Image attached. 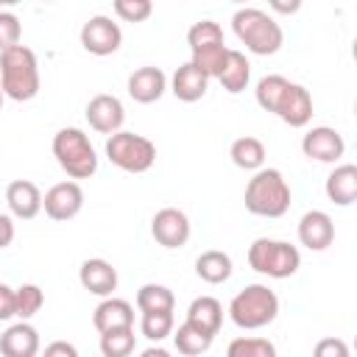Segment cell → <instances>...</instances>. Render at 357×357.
I'll return each instance as SVG.
<instances>
[{
	"label": "cell",
	"instance_id": "7a4b0ae2",
	"mask_svg": "<svg viewBox=\"0 0 357 357\" xmlns=\"http://www.w3.org/2000/svg\"><path fill=\"white\" fill-rule=\"evenodd\" d=\"M245 209L257 218H282L290 209V187L276 167H259L243 192Z\"/></svg>",
	"mask_w": 357,
	"mask_h": 357
},
{
	"label": "cell",
	"instance_id": "ac0fdd59",
	"mask_svg": "<svg viewBox=\"0 0 357 357\" xmlns=\"http://www.w3.org/2000/svg\"><path fill=\"white\" fill-rule=\"evenodd\" d=\"M92 326L98 332H112V329H126L134 326V307L126 298L103 296V301L92 312Z\"/></svg>",
	"mask_w": 357,
	"mask_h": 357
},
{
	"label": "cell",
	"instance_id": "b9f144b4",
	"mask_svg": "<svg viewBox=\"0 0 357 357\" xmlns=\"http://www.w3.org/2000/svg\"><path fill=\"white\" fill-rule=\"evenodd\" d=\"M142 357H167V349H162V346H151V349L142 351Z\"/></svg>",
	"mask_w": 357,
	"mask_h": 357
},
{
	"label": "cell",
	"instance_id": "9c48e42d",
	"mask_svg": "<svg viewBox=\"0 0 357 357\" xmlns=\"http://www.w3.org/2000/svg\"><path fill=\"white\" fill-rule=\"evenodd\" d=\"M190 231H192L190 218L181 209H176V206L159 209L153 215V220H151V234H153V240L162 248H181V245H187Z\"/></svg>",
	"mask_w": 357,
	"mask_h": 357
},
{
	"label": "cell",
	"instance_id": "f546056e",
	"mask_svg": "<svg viewBox=\"0 0 357 357\" xmlns=\"http://www.w3.org/2000/svg\"><path fill=\"white\" fill-rule=\"evenodd\" d=\"M134 346H137L134 326L100 332V354H103V357H128V354L134 351Z\"/></svg>",
	"mask_w": 357,
	"mask_h": 357
},
{
	"label": "cell",
	"instance_id": "74e56055",
	"mask_svg": "<svg viewBox=\"0 0 357 357\" xmlns=\"http://www.w3.org/2000/svg\"><path fill=\"white\" fill-rule=\"evenodd\" d=\"M14 315V287L0 282V321H11Z\"/></svg>",
	"mask_w": 357,
	"mask_h": 357
},
{
	"label": "cell",
	"instance_id": "5bb4252c",
	"mask_svg": "<svg viewBox=\"0 0 357 357\" xmlns=\"http://www.w3.org/2000/svg\"><path fill=\"white\" fill-rule=\"evenodd\" d=\"M78 282L84 290H89L92 296H112L117 290V268L109 262V259H100V257H92V259H84L81 268H78Z\"/></svg>",
	"mask_w": 357,
	"mask_h": 357
},
{
	"label": "cell",
	"instance_id": "52a82bcc",
	"mask_svg": "<svg viewBox=\"0 0 357 357\" xmlns=\"http://www.w3.org/2000/svg\"><path fill=\"white\" fill-rule=\"evenodd\" d=\"M106 156L126 173H145L156 162V145L134 131H114L106 139Z\"/></svg>",
	"mask_w": 357,
	"mask_h": 357
},
{
	"label": "cell",
	"instance_id": "30bf717a",
	"mask_svg": "<svg viewBox=\"0 0 357 357\" xmlns=\"http://www.w3.org/2000/svg\"><path fill=\"white\" fill-rule=\"evenodd\" d=\"M84 206V190L78 181H59L42 195V209L50 220H73Z\"/></svg>",
	"mask_w": 357,
	"mask_h": 357
},
{
	"label": "cell",
	"instance_id": "5b68a950",
	"mask_svg": "<svg viewBox=\"0 0 357 357\" xmlns=\"http://www.w3.org/2000/svg\"><path fill=\"white\" fill-rule=\"evenodd\" d=\"M53 156L70 178H89L98 170V153L81 128H61L53 137Z\"/></svg>",
	"mask_w": 357,
	"mask_h": 357
},
{
	"label": "cell",
	"instance_id": "9a60e30c",
	"mask_svg": "<svg viewBox=\"0 0 357 357\" xmlns=\"http://www.w3.org/2000/svg\"><path fill=\"white\" fill-rule=\"evenodd\" d=\"M276 117H282V123H287L290 128H304L312 120V95H310V89L290 81V86H287L279 109H276Z\"/></svg>",
	"mask_w": 357,
	"mask_h": 357
},
{
	"label": "cell",
	"instance_id": "e575fe53",
	"mask_svg": "<svg viewBox=\"0 0 357 357\" xmlns=\"http://www.w3.org/2000/svg\"><path fill=\"white\" fill-rule=\"evenodd\" d=\"M153 11V0H114V14L126 22H145Z\"/></svg>",
	"mask_w": 357,
	"mask_h": 357
},
{
	"label": "cell",
	"instance_id": "4fadbf2b",
	"mask_svg": "<svg viewBox=\"0 0 357 357\" xmlns=\"http://www.w3.org/2000/svg\"><path fill=\"white\" fill-rule=\"evenodd\" d=\"M335 240V223L324 209H310L298 220V243L310 251H324Z\"/></svg>",
	"mask_w": 357,
	"mask_h": 357
},
{
	"label": "cell",
	"instance_id": "7402d4cb",
	"mask_svg": "<svg viewBox=\"0 0 357 357\" xmlns=\"http://www.w3.org/2000/svg\"><path fill=\"white\" fill-rule=\"evenodd\" d=\"M187 321L195 324L198 329L209 332V335H218L220 324H223V304L218 298H212V296H198L187 307Z\"/></svg>",
	"mask_w": 357,
	"mask_h": 357
},
{
	"label": "cell",
	"instance_id": "ba28073f",
	"mask_svg": "<svg viewBox=\"0 0 357 357\" xmlns=\"http://www.w3.org/2000/svg\"><path fill=\"white\" fill-rule=\"evenodd\" d=\"M81 45L92 56H112L123 45V31L112 17L95 14L81 25Z\"/></svg>",
	"mask_w": 357,
	"mask_h": 357
},
{
	"label": "cell",
	"instance_id": "83f0119b",
	"mask_svg": "<svg viewBox=\"0 0 357 357\" xmlns=\"http://www.w3.org/2000/svg\"><path fill=\"white\" fill-rule=\"evenodd\" d=\"M287 86H290V81H287L284 75H276V73H273V75L259 78V81H257V89H254L257 103H259L265 112L276 114V109H279V103H282V98H284Z\"/></svg>",
	"mask_w": 357,
	"mask_h": 357
},
{
	"label": "cell",
	"instance_id": "8d00e7d4",
	"mask_svg": "<svg viewBox=\"0 0 357 357\" xmlns=\"http://www.w3.org/2000/svg\"><path fill=\"white\" fill-rule=\"evenodd\" d=\"M315 357H349V349L343 340L337 337H324L318 346H315Z\"/></svg>",
	"mask_w": 357,
	"mask_h": 357
},
{
	"label": "cell",
	"instance_id": "f6af8a7d",
	"mask_svg": "<svg viewBox=\"0 0 357 357\" xmlns=\"http://www.w3.org/2000/svg\"><path fill=\"white\" fill-rule=\"evenodd\" d=\"M231 3H248V0H231Z\"/></svg>",
	"mask_w": 357,
	"mask_h": 357
},
{
	"label": "cell",
	"instance_id": "d6986e66",
	"mask_svg": "<svg viewBox=\"0 0 357 357\" xmlns=\"http://www.w3.org/2000/svg\"><path fill=\"white\" fill-rule=\"evenodd\" d=\"M36 351H39V332L22 318L0 335V354L6 357H33Z\"/></svg>",
	"mask_w": 357,
	"mask_h": 357
},
{
	"label": "cell",
	"instance_id": "4dcf8cb0",
	"mask_svg": "<svg viewBox=\"0 0 357 357\" xmlns=\"http://www.w3.org/2000/svg\"><path fill=\"white\" fill-rule=\"evenodd\" d=\"M173 310H156V312H142L139 318V332L151 340V343H162L170 332H173Z\"/></svg>",
	"mask_w": 357,
	"mask_h": 357
},
{
	"label": "cell",
	"instance_id": "44dd1931",
	"mask_svg": "<svg viewBox=\"0 0 357 357\" xmlns=\"http://www.w3.org/2000/svg\"><path fill=\"white\" fill-rule=\"evenodd\" d=\"M326 198L337 206H349L357 198V165H337L326 176Z\"/></svg>",
	"mask_w": 357,
	"mask_h": 357
},
{
	"label": "cell",
	"instance_id": "7bdbcfd3",
	"mask_svg": "<svg viewBox=\"0 0 357 357\" xmlns=\"http://www.w3.org/2000/svg\"><path fill=\"white\" fill-rule=\"evenodd\" d=\"M17 3H22V0H0V8H8V6H17Z\"/></svg>",
	"mask_w": 357,
	"mask_h": 357
},
{
	"label": "cell",
	"instance_id": "bcb514c9",
	"mask_svg": "<svg viewBox=\"0 0 357 357\" xmlns=\"http://www.w3.org/2000/svg\"><path fill=\"white\" fill-rule=\"evenodd\" d=\"M42 3H50V0H42Z\"/></svg>",
	"mask_w": 357,
	"mask_h": 357
},
{
	"label": "cell",
	"instance_id": "6da1fadb",
	"mask_svg": "<svg viewBox=\"0 0 357 357\" xmlns=\"http://www.w3.org/2000/svg\"><path fill=\"white\" fill-rule=\"evenodd\" d=\"M0 86L11 100H33L39 95V61L25 45H11L0 50Z\"/></svg>",
	"mask_w": 357,
	"mask_h": 357
},
{
	"label": "cell",
	"instance_id": "d4e9b609",
	"mask_svg": "<svg viewBox=\"0 0 357 357\" xmlns=\"http://www.w3.org/2000/svg\"><path fill=\"white\" fill-rule=\"evenodd\" d=\"M170 335H173V346H176V351L184 354V357H195V354L209 351V346H212V340H215V335L198 329V326L190 324V321H184V324H181L176 332H170Z\"/></svg>",
	"mask_w": 357,
	"mask_h": 357
},
{
	"label": "cell",
	"instance_id": "1f68e13d",
	"mask_svg": "<svg viewBox=\"0 0 357 357\" xmlns=\"http://www.w3.org/2000/svg\"><path fill=\"white\" fill-rule=\"evenodd\" d=\"M42 304H45V293H42L39 284H20V287H14V315L17 318H22V321L33 318L42 310Z\"/></svg>",
	"mask_w": 357,
	"mask_h": 357
},
{
	"label": "cell",
	"instance_id": "d6a6232c",
	"mask_svg": "<svg viewBox=\"0 0 357 357\" xmlns=\"http://www.w3.org/2000/svg\"><path fill=\"white\" fill-rule=\"evenodd\" d=\"M226 351L229 357H273L276 346L268 337H234Z\"/></svg>",
	"mask_w": 357,
	"mask_h": 357
},
{
	"label": "cell",
	"instance_id": "277c9868",
	"mask_svg": "<svg viewBox=\"0 0 357 357\" xmlns=\"http://www.w3.org/2000/svg\"><path fill=\"white\" fill-rule=\"evenodd\" d=\"M279 315V298L268 284H245L229 301V318L240 329H262Z\"/></svg>",
	"mask_w": 357,
	"mask_h": 357
},
{
	"label": "cell",
	"instance_id": "484cf974",
	"mask_svg": "<svg viewBox=\"0 0 357 357\" xmlns=\"http://www.w3.org/2000/svg\"><path fill=\"white\" fill-rule=\"evenodd\" d=\"M229 156L240 170H259L265 165V145L257 137H237L229 148Z\"/></svg>",
	"mask_w": 357,
	"mask_h": 357
},
{
	"label": "cell",
	"instance_id": "603a6c76",
	"mask_svg": "<svg viewBox=\"0 0 357 357\" xmlns=\"http://www.w3.org/2000/svg\"><path fill=\"white\" fill-rule=\"evenodd\" d=\"M218 81H220V86H223L226 92H231V95L243 92V89L248 86V81H251V64H248L245 53L229 47V56H226L223 70L218 73Z\"/></svg>",
	"mask_w": 357,
	"mask_h": 357
},
{
	"label": "cell",
	"instance_id": "ab89813d",
	"mask_svg": "<svg viewBox=\"0 0 357 357\" xmlns=\"http://www.w3.org/2000/svg\"><path fill=\"white\" fill-rule=\"evenodd\" d=\"M301 3H304V0H268V6H271L276 14H284V17L296 14V11L301 8Z\"/></svg>",
	"mask_w": 357,
	"mask_h": 357
},
{
	"label": "cell",
	"instance_id": "7c38bea8",
	"mask_svg": "<svg viewBox=\"0 0 357 357\" xmlns=\"http://www.w3.org/2000/svg\"><path fill=\"white\" fill-rule=\"evenodd\" d=\"M123 120H126V109L120 103V98L114 95H95L89 103H86V123L89 128H95L98 134H114L123 128Z\"/></svg>",
	"mask_w": 357,
	"mask_h": 357
},
{
	"label": "cell",
	"instance_id": "f35d334b",
	"mask_svg": "<svg viewBox=\"0 0 357 357\" xmlns=\"http://www.w3.org/2000/svg\"><path fill=\"white\" fill-rule=\"evenodd\" d=\"M14 243V220L0 212V248H8Z\"/></svg>",
	"mask_w": 357,
	"mask_h": 357
},
{
	"label": "cell",
	"instance_id": "4316f807",
	"mask_svg": "<svg viewBox=\"0 0 357 357\" xmlns=\"http://www.w3.org/2000/svg\"><path fill=\"white\" fill-rule=\"evenodd\" d=\"M192 64L206 75V78H218V73L223 70L226 64V56H229V47L226 42H209V45H201V47H192Z\"/></svg>",
	"mask_w": 357,
	"mask_h": 357
},
{
	"label": "cell",
	"instance_id": "ffe728a7",
	"mask_svg": "<svg viewBox=\"0 0 357 357\" xmlns=\"http://www.w3.org/2000/svg\"><path fill=\"white\" fill-rule=\"evenodd\" d=\"M206 86H209V78H206L192 61L181 64V67L173 73V78H170V92H173L178 100H184V103L201 100V98L206 95Z\"/></svg>",
	"mask_w": 357,
	"mask_h": 357
},
{
	"label": "cell",
	"instance_id": "2e32d148",
	"mask_svg": "<svg viewBox=\"0 0 357 357\" xmlns=\"http://www.w3.org/2000/svg\"><path fill=\"white\" fill-rule=\"evenodd\" d=\"M6 204L11 209L14 218L20 220H31L42 212V192L33 181L28 178H14L8 187H6Z\"/></svg>",
	"mask_w": 357,
	"mask_h": 357
},
{
	"label": "cell",
	"instance_id": "f1b7e54d",
	"mask_svg": "<svg viewBox=\"0 0 357 357\" xmlns=\"http://www.w3.org/2000/svg\"><path fill=\"white\" fill-rule=\"evenodd\" d=\"M176 307V296L170 287L165 284H142L137 290V310L139 312H156V310H173Z\"/></svg>",
	"mask_w": 357,
	"mask_h": 357
},
{
	"label": "cell",
	"instance_id": "60d3db41",
	"mask_svg": "<svg viewBox=\"0 0 357 357\" xmlns=\"http://www.w3.org/2000/svg\"><path fill=\"white\" fill-rule=\"evenodd\" d=\"M45 354H47V357H56V354H64V357H75V354H78V349H75L73 343H64V340H56V343H50V346H45Z\"/></svg>",
	"mask_w": 357,
	"mask_h": 357
},
{
	"label": "cell",
	"instance_id": "836d02e7",
	"mask_svg": "<svg viewBox=\"0 0 357 357\" xmlns=\"http://www.w3.org/2000/svg\"><path fill=\"white\" fill-rule=\"evenodd\" d=\"M209 42H223V28H220L215 20H198V22L187 31V45H190V50H192V47L209 45Z\"/></svg>",
	"mask_w": 357,
	"mask_h": 357
},
{
	"label": "cell",
	"instance_id": "3957f363",
	"mask_svg": "<svg viewBox=\"0 0 357 357\" xmlns=\"http://www.w3.org/2000/svg\"><path fill=\"white\" fill-rule=\"evenodd\" d=\"M231 31L254 56H273L284 45L282 25L273 17H268L262 8H251V6L237 8L231 17Z\"/></svg>",
	"mask_w": 357,
	"mask_h": 357
},
{
	"label": "cell",
	"instance_id": "8992f818",
	"mask_svg": "<svg viewBox=\"0 0 357 357\" xmlns=\"http://www.w3.org/2000/svg\"><path fill=\"white\" fill-rule=\"evenodd\" d=\"M248 265L251 271L271 276V279H287L301 268V254L296 245L284 240H271V237H257L248 245Z\"/></svg>",
	"mask_w": 357,
	"mask_h": 357
},
{
	"label": "cell",
	"instance_id": "cb8c5ba5",
	"mask_svg": "<svg viewBox=\"0 0 357 357\" xmlns=\"http://www.w3.org/2000/svg\"><path fill=\"white\" fill-rule=\"evenodd\" d=\"M234 265H231V257L226 251H204L198 259H195V273L198 279H204L206 284H223L229 276H231Z\"/></svg>",
	"mask_w": 357,
	"mask_h": 357
},
{
	"label": "cell",
	"instance_id": "d590c367",
	"mask_svg": "<svg viewBox=\"0 0 357 357\" xmlns=\"http://www.w3.org/2000/svg\"><path fill=\"white\" fill-rule=\"evenodd\" d=\"M20 36H22V25H20L17 14H11V11L0 8V50H6V47H11V45H17V42H20Z\"/></svg>",
	"mask_w": 357,
	"mask_h": 357
},
{
	"label": "cell",
	"instance_id": "8fae6325",
	"mask_svg": "<svg viewBox=\"0 0 357 357\" xmlns=\"http://www.w3.org/2000/svg\"><path fill=\"white\" fill-rule=\"evenodd\" d=\"M301 151L304 156L315 159V162H324V165H335L340 162V156L346 153V142L343 137L332 128V126H315L304 134L301 139Z\"/></svg>",
	"mask_w": 357,
	"mask_h": 357
},
{
	"label": "cell",
	"instance_id": "ee69618b",
	"mask_svg": "<svg viewBox=\"0 0 357 357\" xmlns=\"http://www.w3.org/2000/svg\"><path fill=\"white\" fill-rule=\"evenodd\" d=\"M3 100H6V92H3V86H0V109H3Z\"/></svg>",
	"mask_w": 357,
	"mask_h": 357
},
{
	"label": "cell",
	"instance_id": "e0dca14e",
	"mask_svg": "<svg viewBox=\"0 0 357 357\" xmlns=\"http://www.w3.org/2000/svg\"><path fill=\"white\" fill-rule=\"evenodd\" d=\"M128 95H131V100H137V103H153V100H159L162 95H165V89H167V75L159 70V67H139V70H134L131 75H128Z\"/></svg>",
	"mask_w": 357,
	"mask_h": 357
}]
</instances>
